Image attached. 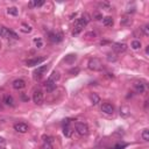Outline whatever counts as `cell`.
<instances>
[{"label": "cell", "instance_id": "cell-1", "mask_svg": "<svg viewBox=\"0 0 149 149\" xmlns=\"http://www.w3.org/2000/svg\"><path fill=\"white\" fill-rule=\"evenodd\" d=\"M88 69L92 71H101L104 69V65L100 59L98 58H91L88 62Z\"/></svg>", "mask_w": 149, "mask_h": 149}, {"label": "cell", "instance_id": "cell-2", "mask_svg": "<svg viewBox=\"0 0 149 149\" xmlns=\"http://www.w3.org/2000/svg\"><path fill=\"white\" fill-rule=\"evenodd\" d=\"M74 128H76V132L80 136H86L88 134V126L86 123H84V122H76Z\"/></svg>", "mask_w": 149, "mask_h": 149}, {"label": "cell", "instance_id": "cell-3", "mask_svg": "<svg viewBox=\"0 0 149 149\" xmlns=\"http://www.w3.org/2000/svg\"><path fill=\"white\" fill-rule=\"evenodd\" d=\"M33 101H34L36 105H38V106H41V105L44 102L43 92H42L40 88H37V90L34 91V93H33Z\"/></svg>", "mask_w": 149, "mask_h": 149}, {"label": "cell", "instance_id": "cell-4", "mask_svg": "<svg viewBox=\"0 0 149 149\" xmlns=\"http://www.w3.org/2000/svg\"><path fill=\"white\" fill-rule=\"evenodd\" d=\"M47 70H48V65H41V66H38L34 71V78L35 79H41L43 77V74L45 73Z\"/></svg>", "mask_w": 149, "mask_h": 149}, {"label": "cell", "instance_id": "cell-5", "mask_svg": "<svg viewBox=\"0 0 149 149\" xmlns=\"http://www.w3.org/2000/svg\"><path fill=\"white\" fill-rule=\"evenodd\" d=\"M44 61H45V57H34V58L28 59L26 62V64H27V66H35V65H40Z\"/></svg>", "mask_w": 149, "mask_h": 149}, {"label": "cell", "instance_id": "cell-6", "mask_svg": "<svg viewBox=\"0 0 149 149\" xmlns=\"http://www.w3.org/2000/svg\"><path fill=\"white\" fill-rule=\"evenodd\" d=\"M101 112L105 114H113L114 113V106L111 102H104L101 105Z\"/></svg>", "mask_w": 149, "mask_h": 149}, {"label": "cell", "instance_id": "cell-7", "mask_svg": "<svg viewBox=\"0 0 149 149\" xmlns=\"http://www.w3.org/2000/svg\"><path fill=\"white\" fill-rule=\"evenodd\" d=\"M14 129L17 132V133H27L28 132V125L24 123V122H16L14 125Z\"/></svg>", "mask_w": 149, "mask_h": 149}, {"label": "cell", "instance_id": "cell-8", "mask_svg": "<svg viewBox=\"0 0 149 149\" xmlns=\"http://www.w3.org/2000/svg\"><path fill=\"white\" fill-rule=\"evenodd\" d=\"M126 49H127V44L123 43V42H118V43H114L113 44V50L116 51V52H119V54L126 51Z\"/></svg>", "mask_w": 149, "mask_h": 149}, {"label": "cell", "instance_id": "cell-9", "mask_svg": "<svg viewBox=\"0 0 149 149\" xmlns=\"http://www.w3.org/2000/svg\"><path fill=\"white\" fill-rule=\"evenodd\" d=\"M12 85H13V87L15 90H22V88L26 87V81L23 79H15Z\"/></svg>", "mask_w": 149, "mask_h": 149}, {"label": "cell", "instance_id": "cell-10", "mask_svg": "<svg viewBox=\"0 0 149 149\" xmlns=\"http://www.w3.org/2000/svg\"><path fill=\"white\" fill-rule=\"evenodd\" d=\"M49 40L51 42H61L63 40V35L61 33H50L49 34Z\"/></svg>", "mask_w": 149, "mask_h": 149}, {"label": "cell", "instance_id": "cell-11", "mask_svg": "<svg viewBox=\"0 0 149 149\" xmlns=\"http://www.w3.org/2000/svg\"><path fill=\"white\" fill-rule=\"evenodd\" d=\"M85 26L83 24V23H80L78 20L76 21V24H74V28H73V30H72V35L73 36H77L81 30H83V28H84Z\"/></svg>", "mask_w": 149, "mask_h": 149}, {"label": "cell", "instance_id": "cell-12", "mask_svg": "<svg viewBox=\"0 0 149 149\" xmlns=\"http://www.w3.org/2000/svg\"><path fill=\"white\" fill-rule=\"evenodd\" d=\"M134 88H135V91L137 92V93H144V91H146V85L142 83V81H136L135 84H134Z\"/></svg>", "mask_w": 149, "mask_h": 149}, {"label": "cell", "instance_id": "cell-13", "mask_svg": "<svg viewBox=\"0 0 149 149\" xmlns=\"http://www.w3.org/2000/svg\"><path fill=\"white\" fill-rule=\"evenodd\" d=\"M90 20H91V16H90L88 13H83L81 16L78 19V21H79L80 23H83L84 26H86V24L90 22Z\"/></svg>", "mask_w": 149, "mask_h": 149}, {"label": "cell", "instance_id": "cell-14", "mask_svg": "<svg viewBox=\"0 0 149 149\" xmlns=\"http://www.w3.org/2000/svg\"><path fill=\"white\" fill-rule=\"evenodd\" d=\"M56 81H54V80H50L49 78H48V80H47V83H45V90L48 91V92H51V91H54L55 88H56Z\"/></svg>", "mask_w": 149, "mask_h": 149}, {"label": "cell", "instance_id": "cell-15", "mask_svg": "<svg viewBox=\"0 0 149 149\" xmlns=\"http://www.w3.org/2000/svg\"><path fill=\"white\" fill-rule=\"evenodd\" d=\"M3 102H5L7 106H10V107H13V106L15 105L13 97L9 95V94H5V95H3Z\"/></svg>", "mask_w": 149, "mask_h": 149}, {"label": "cell", "instance_id": "cell-16", "mask_svg": "<svg viewBox=\"0 0 149 149\" xmlns=\"http://www.w3.org/2000/svg\"><path fill=\"white\" fill-rule=\"evenodd\" d=\"M63 134H64L66 137H70L71 134H72V129H71V127H70V125H69V121H66V123H65L64 127H63Z\"/></svg>", "mask_w": 149, "mask_h": 149}, {"label": "cell", "instance_id": "cell-17", "mask_svg": "<svg viewBox=\"0 0 149 149\" xmlns=\"http://www.w3.org/2000/svg\"><path fill=\"white\" fill-rule=\"evenodd\" d=\"M102 23H104L106 27H112L113 23H114L113 17H112V16H105V17L102 19Z\"/></svg>", "mask_w": 149, "mask_h": 149}, {"label": "cell", "instance_id": "cell-18", "mask_svg": "<svg viewBox=\"0 0 149 149\" xmlns=\"http://www.w3.org/2000/svg\"><path fill=\"white\" fill-rule=\"evenodd\" d=\"M8 33H9V29L3 27V26H0V37H3V38H8Z\"/></svg>", "mask_w": 149, "mask_h": 149}, {"label": "cell", "instance_id": "cell-19", "mask_svg": "<svg viewBox=\"0 0 149 149\" xmlns=\"http://www.w3.org/2000/svg\"><path fill=\"white\" fill-rule=\"evenodd\" d=\"M90 99H91V102H92L93 105H98V104L100 102V97H99L98 94H95V93H92V94L90 95Z\"/></svg>", "mask_w": 149, "mask_h": 149}, {"label": "cell", "instance_id": "cell-20", "mask_svg": "<svg viewBox=\"0 0 149 149\" xmlns=\"http://www.w3.org/2000/svg\"><path fill=\"white\" fill-rule=\"evenodd\" d=\"M141 41H139V40H134V41H132V43H130V47H132V49H134V50H139L140 48H141Z\"/></svg>", "mask_w": 149, "mask_h": 149}, {"label": "cell", "instance_id": "cell-21", "mask_svg": "<svg viewBox=\"0 0 149 149\" xmlns=\"http://www.w3.org/2000/svg\"><path fill=\"white\" fill-rule=\"evenodd\" d=\"M7 13H8L9 15L16 16V15L19 14V10H17V8H16V7H8V8H7Z\"/></svg>", "mask_w": 149, "mask_h": 149}, {"label": "cell", "instance_id": "cell-22", "mask_svg": "<svg viewBox=\"0 0 149 149\" xmlns=\"http://www.w3.org/2000/svg\"><path fill=\"white\" fill-rule=\"evenodd\" d=\"M59 77H61V76H59V72H58V71H54V72L50 74L49 79H50V80H54V81H56V83H57V81H58V79H59Z\"/></svg>", "mask_w": 149, "mask_h": 149}, {"label": "cell", "instance_id": "cell-23", "mask_svg": "<svg viewBox=\"0 0 149 149\" xmlns=\"http://www.w3.org/2000/svg\"><path fill=\"white\" fill-rule=\"evenodd\" d=\"M44 5V1L43 0H40V1H30L29 2V6H34V7H41Z\"/></svg>", "mask_w": 149, "mask_h": 149}, {"label": "cell", "instance_id": "cell-24", "mask_svg": "<svg viewBox=\"0 0 149 149\" xmlns=\"http://www.w3.org/2000/svg\"><path fill=\"white\" fill-rule=\"evenodd\" d=\"M141 136H142V139H143L144 141H149V130H148L147 128H146V129H143V130H142Z\"/></svg>", "mask_w": 149, "mask_h": 149}, {"label": "cell", "instance_id": "cell-25", "mask_svg": "<svg viewBox=\"0 0 149 149\" xmlns=\"http://www.w3.org/2000/svg\"><path fill=\"white\" fill-rule=\"evenodd\" d=\"M76 55H69V57H66V58H64V61L66 62V63H72V62H74L76 61Z\"/></svg>", "mask_w": 149, "mask_h": 149}, {"label": "cell", "instance_id": "cell-26", "mask_svg": "<svg viewBox=\"0 0 149 149\" xmlns=\"http://www.w3.org/2000/svg\"><path fill=\"white\" fill-rule=\"evenodd\" d=\"M22 31H24V33H30V31H31V27L28 26V24H26V23H22Z\"/></svg>", "mask_w": 149, "mask_h": 149}, {"label": "cell", "instance_id": "cell-27", "mask_svg": "<svg viewBox=\"0 0 149 149\" xmlns=\"http://www.w3.org/2000/svg\"><path fill=\"white\" fill-rule=\"evenodd\" d=\"M116 56H115V54H108L107 55V59L109 61V62H115L116 61Z\"/></svg>", "mask_w": 149, "mask_h": 149}, {"label": "cell", "instance_id": "cell-28", "mask_svg": "<svg viewBox=\"0 0 149 149\" xmlns=\"http://www.w3.org/2000/svg\"><path fill=\"white\" fill-rule=\"evenodd\" d=\"M141 29H142V31H143V34H144L146 36H148V35H149V26H148V24H144Z\"/></svg>", "mask_w": 149, "mask_h": 149}, {"label": "cell", "instance_id": "cell-29", "mask_svg": "<svg viewBox=\"0 0 149 149\" xmlns=\"http://www.w3.org/2000/svg\"><path fill=\"white\" fill-rule=\"evenodd\" d=\"M35 45H36V48H42L43 47V42H42V40L41 38H36L35 40Z\"/></svg>", "mask_w": 149, "mask_h": 149}, {"label": "cell", "instance_id": "cell-30", "mask_svg": "<svg viewBox=\"0 0 149 149\" xmlns=\"http://www.w3.org/2000/svg\"><path fill=\"white\" fill-rule=\"evenodd\" d=\"M43 141H44V143H51L52 142V137H50V136H47V135H43Z\"/></svg>", "mask_w": 149, "mask_h": 149}, {"label": "cell", "instance_id": "cell-31", "mask_svg": "<svg viewBox=\"0 0 149 149\" xmlns=\"http://www.w3.org/2000/svg\"><path fill=\"white\" fill-rule=\"evenodd\" d=\"M99 6H100L101 8H106V9H109V8H111V6H109L108 2H100Z\"/></svg>", "mask_w": 149, "mask_h": 149}, {"label": "cell", "instance_id": "cell-32", "mask_svg": "<svg viewBox=\"0 0 149 149\" xmlns=\"http://www.w3.org/2000/svg\"><path fill=\"white\" fill-rule=\"evenodd\" d=\"M41 149H54V147L51 146V143H44V144L41 147Z\"/></svg>", "mask_w": 149, "mask_h": 149}, {"label": "cell", "instance_id": "cell-33", "mask_svg": "<svg viewBox=\"0 0 149 149\" xmlns=\"http://www.w3.org/2000/svg\"><path fill=\"white\" fill-rule=\"evenodd\" d=\"M3 143H5V139L0 136V144H3Z\"/></svg>", "mask_w": 149, "mask_h": 149}]
</instances>
